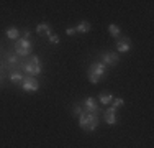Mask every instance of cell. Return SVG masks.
<instances>
[{
  "instance_id": "obj_16",
  "label": "cell",
  "mask_w": 154,
  "mask_h": 148,
  "mask_svg": "<svg viewBox=\"0 0 154 148\" xmlns=\"http://www.w3.org/2000/svg\"><path fill=\"white\" fill-rule=\"evenodd\" d=\"M112 102H113V105H112L113 109H120V107L125 105V101H123V99H120V97H118V99H113Z\"/></svg>"
},
{
  "instance_id": "obj_15",
  "label": "cell",
  "mask_w": 154,
  "mask_h": 148,
  "mask_svg": "<svg viewBox=\"0 0 154 148\" xmlns=\"http://www.w3.org/2000/svg\"><path fill=\"white\" fill-rule=\"evenodd\" d=\"M23 79H25V77L21 76L20 72H13V74H10V81H12L13 84H21V82H23Z\"/></svg>"
},
{
  "instance_id": "obj_1",
  "label": "cell",
  "mask_w": 154,
  "mask_h": 148,
  "mask_svg": "<svg viewBox=\"0 0 154 148\" xmlns=\"http://www.w3.org/2000/svg\"><path fill=\"white\" fill-rule=\"evenodd\" d=\"M79 125L80 128H84L85 132H94L98 127V114L94 112H85L84 110L79 115Z\"/></svg>"
},
{
  "instance_id": "obj_20",
  "label": "cell",
  "mask_w": 154,
  "mask_h": 148,
  "mask_svg": "<svg viewBox=\"0 0 154 148\" xmlns=\"http://www.w3.org/2000/svg\"><path fill=\"white\" fill-rule=\"evenodd\" d=\"M8 61H10V63H15V61H17V58H15V56H10V58H8Z\"/></svg>"
},
{
  "instance_id": "obj_10",
  "label": "cell",
  "mask_w": 154,
  "mask_h": 148,
  "mask_svg": "<svg viewBox=\"0 0 154 148\" xmlns=\"http://www.w3.org/2000/svg\"><path fill=\"white\" fill-rule=\"evenodd\" d=\"M74 30H75V33H89L90 30H92V25H90V21L84 20V21H80Z\"/></svg>"
},
{
  "instance_id": "obj_11",
  "label": "cell",
  "mask_w": 154,
  "mask_h": 148,
  "mask_svg": "<svg viewBox=\"0 0 154 148\" xmlns=\"http://www.w3.org/2000/svg\"><path fill=\"white\" fill-rule=\"evenodd\" d=\"M98 101L103 104V105H108V104L113 101V94L108 92V91H103V92H100V95H98Z\"/></svg>"
},
{
  "instance_id": "obj_3",
  "label": "cell",
  "mask_w": 154,
  "mask_h": 148,
  "mask_svg": "<svg viewBox=\"0 0 154 148\" xmlns=\"http://www.w3.org/2000/svg\"><path fill=\"white\" fill-rule=\"evenodd\" d=\"M23 69H25V71H26L28 74H30L31 77H35V76H38V74H41V71H43V64H41V61H39L38 56H31L30 61L25 64Z\"/></svg>"
},
{
  "instance_id": "obj_14",
  "label": "cell",
  "mask_w": 154,
  "mask_h": 148,
  "mask_svg": "<svg viewBox=\"0 0 154 148\" xmlns=\"http://www.w3.org/2000/svg\"><path fill=\"white\" fill-rule=\"evenodd\" d=\"M108 31H110V35H112L113 38H118V36H120V27H118V25H115V23L108 25Z\"/></svg>"
},
{
  "instance_id": "obj_2",
  "label": "cell",
  "mask_w": 154,
  "mask_h": 148,
  "mask_svg": "<svg viewBox=\"0 0 154 148\" xmlns=\"http://www.w3.org/2000/svg\"><path fill=\"white\" fill-rule=\"evenodd\" d=\"M107 76V66H103L100 61H95L89 68V81L92 84H98L100 77Z\"/></svg>"
},
{
  "instance_id": "obj_13",
  "label": "cell",
  "mask_w": 154,
  "mask_h": 148,
  "mask_svg": "<svg viewBox=\"0 0 154 148\" xmlns=\"http://www.w3.org/2000/svg\"><path fill=\"white\" fill-rule=\"evenodd\" d=\"M5 35H7V38H8V40H15V41H17L20 33H18V28L8 27V28H7V31H5Z\"/></svg>"
},
{
  "instance_id": "obj_9",
  "label": "cell",
  "mask_w": 154,
  "mask_h": 148,
  "mask_svg": "<svg viewBox=\"0 0 154 148\" xmlns=\"http://www.w3.org/2000/svg\"><path fill=\"white\" fill-rule=\"evenodd\" d=\"M105 122H107L108 125H115L116 122V109H113V107H108L107 110H105Z\"/></svg>"
},
{
  "instance_id": "obj_19",
  "label": "cell",
  "mask_w": 154,
  "mask_h": 148,
  "mask_svg": "<svg viewBox=\"0 0 154 148\" xmlns=\"http://www.w3.org/2000/svg\"><path fill=\"white\" fill-rule=\"evenodd\" d=\"M66 35H69V36H72V35H75V30L72 28V27H69V28H66Z\"/></svg>"
},
{
  "instance_id": "obj_8",
  "label": "cell",
  "mask_w": 154,
  "mask_h": 148,
  "mask_svg": "<svg viewBox=\"0 0 154 148\" xmlns=\"http://www.w3.org/2000/svg\"><path fill=\"white\" fill-rule=\"evenodd\" d=\"M131 48H133V44H131L130 38H122L118 43H116V50H118V53H128Z\"/></svg>"
},
{
  "instance_id": "obj_6",
  "label": "cell",
  "mask_w": 154,
  "mask_h": 148,
  "mask_svg": "<svg viewBox=\"0 0 154 148\" xmlns=\"http://www.w3.org/2000/svg\"><path fill=\"white\" fill-rule=\"evenodd\" d=\"M102 64L103 66H115L116 63L120 61V56L118 53H112V51H108V53H103L102 54Z\"/></svg>"
},
{
  "instance_id": "obj_4",
  "label": "cell",
  "mask_w": 154,
  "mask_h": 148,
  "mask_svg": "<svg viewBox=\"0 0 154 148\" xmlns=\"http://www.w3.org/2000/svg\"><path fill=\"white\" fill-rule=\"evenodd\" d=\"M15 53L20 56H28L31 53V41L30 38H18L15 41Z\"/></svg>"
},
{
  "instance_id": "obj_5",
  "label": "cell",
  "mask_w": 154,
  "mask_h": 148,
  "mask_svg": "<svg viewBox=\"0 0 154 148\" xmlns=\"http://www.w3.org/2000/svg\"><path fill=\"white\" fill-rule=\"evenodd\" d=\"M21 87L25 89V91H30V92H36L39 89V82L35 79V77H25L23 82H21Z\"/></svg>"
},
{
  "instance_id": "obj_17",
  "label": "cell",
  "mask_w": 154,
  "mask_h": 148,
  "mask_svg": "<svg viewBox=\"0 0 154 148\" xmlns=\"http://www.w3.org/2000/svg\"><path fill=\"white\" fill-rule=\"evenodd\" d=\"M48 38H49V43H51V44H57V43H59V36L54 35V33H51Z\"/></svg>"
},
{
  "instance_id": "obj_7",
  "label": "cell",
  "mask_w": 154,
  "mask_h": 148,
  "mask_svg": "<svg viewBox=\"0 0 154 148\" xmlns=\"http://www.w3.org/2000/svg\"><path fill=\"white\" fill-rule=\"evenodd\" d=\"M82 104H84V107H85V112H94V114H98V107H97V102H95V99H92V97H85L82 101Z\"/></svg>"
},
{
  "instance_id": "obj_12",
  "label": "cell",
  "mask_w": 154,
  "mask_h": 148,
  "mask_svg": "<svg viewBox=\"0 0 154 148\" xmlns=\"http://www.w3.org/2000/svg\"><path fill=\"white\" fill-rule=\"evenodd\" d=\"M36 31L39 33V35H51V27L49 23H46V21H43V23H39L38 27H36Z\"/></svg>"
},
{
  "instance_id": "obj_18",
  "label": "cell",
  "mask_w": 154,
  "mask_h": 148,
  "mask_svg": "<svg viewBox=\"0 0 154 148\" xmlns=\"http://www.w3.org/2000/svg\"><path fill=\"white\" fill-rule=\"evenodd\" d=\"M82 112H84V109L80 107V104H75L74 105V115H80Z\"/></svg>"
}]
</instances>
